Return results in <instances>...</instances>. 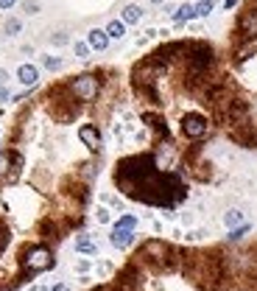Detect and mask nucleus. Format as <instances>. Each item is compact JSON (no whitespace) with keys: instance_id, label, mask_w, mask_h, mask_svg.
<instances>
[{"instance_id":"f257e3e1","label":"nucleus","mask_w":257,"mask_h":291,"mask_svg":"<svg viewBox=\"0 0 257 291\" xmlns=\"http://www.w3.org/2000/svg\"><path fill=\"white\" fill-rule=\"evenodd\" d=\"M70 92L73 98H78V101L90 104L98 98V92H101V79L98 76H92V73H84V76H76V79L70 81Z\"/></svg>"},{"instance_id":"f03ea898","label":"nucleus","mask_w":257,"mask_h":291,"mask_svg":"<svg viewBox=\"0 0 257 291\" xmlns=\"http://www.w3.org/2000/svg\"><path fill=\"white\" fill-rule=\"evenodd\" d=\"M50 266H54V255H50L48 247H34V249H28L23 258V269L31 274L45 272V269H50Z\"/></svg>"},{"instance_id":"7ed1b4c3","label":"nucleus","mask_w":257,"mask_h":291,"mask_svg":"<svg viewBox=\"0 0 257 291\" xmlns=\"http://www.w3.org/2000/svg\"><path fill=\"white\" fill-rule=\"evenodd\" d=\"M207 132H210V123L204 115L187 112V115L182 118V134H185L187 140H201V137H207Z\"/></svg>"},{"instance_id":"20e7f679","label":"nucleus","mask_w":257,"mask_h":291,"mask_svg":"<svg viewBox=\"0 0 257 291\" xmlns=\"http://www.w3.org/2000/svg\"><path fill=\"white\" fill-rule=\"evenodd\" d=\"M78 140H81L90 152L101 149V132H98V126H92V123H84V126L78 129Z\"/></svg>"},{"instance_id":"39448f33","label":"nucleus","mask_w":257,"mask_h":291,"mask_svg":"<svg viewBox=\"0 0 257 291\" xmlns=\"http://www.w3.org/2000/svg\"><path fill=\"white\" fill-rule=\"evenodd\" d=\"M143 255H145V258H151V261H157V263H165V258L171 255V247L162 244V241H148L143 247Z\"/></svg>"},{"instance_id":"423d86ee","label":"nucleus","mask_w":257,"mask_h":291,"mask_svg":"<svg viewBox=\"0 0 257 291\" xmlns=\"http://www.w3.org/2000/svg\"><path fill=\"white\" fill-rule=\"evenodd\" d=\"M109 244L115 249H126L134 244V230H126V227H112V235H109Z\"/></svg>"},{"instance_id":"0eeeda50","label":"nucleus","mask_w":257,"mask_h":291,"mask_svg":"<svg viewBox=\"0 0 257 291\" xmlns=\"http://www.w3.org/2000/svg\"><path fill=\"white\" fill-rule=\"evenodd\" d=\"M17 81L23 87H34L36 81H39V67L36 65H28V62H25V65H20L17 67Z\"/></svg>"},{"instance_id":"6e6552de","label":"nucleus","mask_w":257,"mask_h":291,"mask_svg":"<svg viewBox=\"0 0 257 291\" xmlns=\"http://www.w3.org/2000/svg\"><path fill=\"white\" fill-rule=\"evenodd\" d=\"M109 34L104 28H90V34H87V45H90L92 51H107L109 48Z\"/></svg>"},{"instance_id":"1a4fd4ad","label":"nucleus","mask_w":257,"mask_h":291,"mask_svg":"<svg viewBox=\"0 0 257 291\" xmlns=\"http://www.w3.org/2000/svg\"><path fill=\"white\" fill-rule=\"evenodd\" d=\"M240 34L243 36H254L257 34V9H251V12L243 14V20H240Z\"/></svg>"},{"instance_id":"9d476101","label":"nucleus","mask_w":257,"mask_h":291,"mask_svg":"<svg viewBox=\"0 0 257 291\" xmlns=\"http://www.w3.org/2000/svg\"><path fill=\"white\" fill-rule=\"evenodd\" d=\"M120 20H123L126 25H134L143 20V9L137 6V3H129V6H123V12H120Z\"/></svg>"},{"instance_id":"9b49d317","label":"nucleus","mask_w":257,"mask_h":291,"mask_svg":"<svg viewBox=\"0 0 257 291\" xmlns=\"http://www.w3.org/2000/svg\"><path fill=\"white\" fill-rule=\"evenodd\" d=\"M104 31L109 34V39H123V36H126V23H123V20H109Z\"/></svg>"},{"instance_id":"f8f14e48","label":"nucleus","mask_w":257,"mask_h":291,"mask_svg":"<svg viewBox=\"0 0 257 291\" xmlns=\"http://www.w3.org/2000/svg\"><path fill=\"white\" fill-rule=\"evenodd\" d=\"M174 20H176V23H187V20H196V6H193V3H182V6L176 9Z\"/></svg>"},{"instance_id":"ddd939ff","label":"nucleus","mask_w":257,"mask_h":291,"mask_svg":"<svg viewBox=\"0 0 257 291\" xmlns=\"http://www.w3.org/2000/svg\"><path fill=\"white\" fill-rule=\"evenodd\" d=\"M224 224H227L229 230H235V227L246 224V216L240 210H227V213H224Z\"/></svg>"},{"instance_id":"4468645a","label":"nucleus","mask_w":257,"mask_h":291,"mask_svg":"<svg viewBox=\"0 0 257 291\" xmlns=\"http://www.w3.org/2000/svg\"><path fill=\"white\" fill-rule=\"evenodd\" d=\"M76 249H78L81 255H95V252H98L95 241H90V238H78V241H76Z\"/></svg>"},{"instance_id":"2eb2a0df","label":"nucleus","mask_w":257,"mask_h":291,"mask_svg":"<svg viewBox=\"0 0 257 291\" xmlns=\"http://www.w3.org/2000/svg\"><path fill=\"white\" fill-rule=\"evenodd\" d=\"M3 31H6V36H17L20 31H23V20L9 17V20H6V25H3Z\"/></svg>"},{"instance_id":"dca6fc26","label":"nucleus","mask_w":257,"mask_h":291,"mask_svg":"<svg viewBox=\"0 0 257 291\" xmlns=\"http://www.w3.org/2000/svg\"><path fill=\"white\" fill-rule=\"evenodd\" d=\"M62 65H65V62H62L59 56H42V67H45V70H62Z\"/></svg>"},{"instance_id":"f3484780","label":"nucleus","mask_w":257,"mask_h":291,"mask_svg":"<svg viewBox=\"0 0 257 291\" xmlns=\"http://www.w3.org/2000/svg\"><path fill=\"white\" fill-rule=\"evenodd\" d=\"M213 12V0H198L196 3V17H210Z\"/></svg>"},{"instance_id":"a211bd4d","label":"nucleus","mask_w":257,"mask_h":291,"mask_svg":"<svg viewBox=\"0 0 257 291\" xmlns=\"http://www.w3.org/2000/svg\"><path fill=\"white\" fill-rule=\"evenodd\" d=\"M73 51H76V56H78V59H90V45H87V39H84V42H76V45H73Z\"/></svg>"},{"instance_id":"6ab92c4d","label":"nucleus","mask_w":257,"mask_h":291,"mask_svg":"<svg viewBox=\"0 0 257 291\" xmlns=\"http://www.w3.org/2000/svg\"><path fill=\"white\" fill-rule=\"evenodd\" d=\"M115 227H126V230H134V227H137V218H134L132 213H129V216H120Z\"/></svg>"},{"instance_id":"aec40b11","label":"nucleus","mask_w":257,"mask_h":291,"mask_svg":"<svg viewBox=\"0 0 257 291\" xmlns=\"http://www.w3.org/2000/svg\"><path fill=\"white\" fill-rule=\"evenodd\" d=\"M246 232H249V224H240V227H235V230H229V241H240V238L246 235Z\"/></svg>"},{"instance_id":"412c9836","label":"nucleus","mask_w":257,"mask_h":291,"mask_svg":"<svg viewBox=\"0 0 257 291\" xmlns=\"http://www.w3.org/2000/svg\"><path fill=\"white\" fill-rule=\"evenodd\" d=\"M23 12L25 14H39V3H36V0H23Z\"/></svg>"},{"instance_id":"4be33fe9","label":"nucleus","mask_w":257,"mask_h":291,"mask_svg":"<svg viewBox=\"0 0 257 291\" xmlns=\"http://www.w3.org/2000/svg\"><path fill=\"white\" fill-rule=\"evenodd\" d=\"M50 42H54V45H67V42H70V36H67L65 31H59V34L50 36Z\"/></svg>"},{"instance_id":"5701e85b","label":"nucleus","mask_w":257,"mask_h":291,"mask_svg":"<svg viewBox=\"0 0 257 291\" xmlns=\"http://www.w3.org/2000/svg\"><path fill=\"white\" fill-rule=\"evenodd\" d=\"M6 244H9V230H6V224L0 221V252L6 249Z\"/></svg>"},{"instance_id":"b1692460","label":"nucleus","mask_w":257,"mask_h":291,"mask_svg":"<svg viewBox=\"0 0 257 291\" xmlns=\"http://www.w3.org/2000/svg\"><path fill=\"white\" fill-rule=\"evenodd\" d=\"M95 216H98V221H101V224H107V221H109V210H107V207H98Z\"/></svg>"},{"instance_id":"393cba45","label":"nucleus","mask_w":257,"mask_h":291,"mask_svg":"<svg viewBox=\"0 0 257 291\" xmlns=\"http://www.w3.org/2000/svg\"><path fill=\"white\" fill-rule=\"evenodd\" d=\"M9 160H12L9 154H0V174H6L9 171Z\"/></svg>"},{"instance_id":"a878e982","label":"nucleus","mask_w":257,"mask_h":291,"mask_svg":"<svg viewBox=\"0 0 257 291\" xmlns=\"http://www.w3.org/2000/svg\"><path fill=\"white\" fill-rule=\"evenodd\" d=\"M9 98H12V92L6 90V84H0V104H6Z\"/></svg>"},{"instance_id":"bb28decb","label":"nucleus","mask_w":257,"mask_h":291,"mask_svg":"<svg viewBox=\"0 0 257 291\" xmlns=\"http://www.w3.org/2000/svg\"><path fill=\"white\" fill-rule=\"evenodd\" d=\"M20 0H0V9H3V12H6V9H14L17 6Z\"/></svg>"},{"instance_id":"cd10ccee","label":"nucleus","mask_w":257,"mask_h":291,"mask_svg":"<svg viewBox=\"0 0 257 291\" xmlns=\"http://www.w3.org/2000/svg\"><path fill=\"white\" fill-rule=\"evenodd\" d=\"M6 81H9V73L3 70V67H0V84H6Z\"/></svg>"},{"instance_id":"c85d7f7f","label":"nucleus","mask_w":257,"mask_h":291,"mask_svg":"<svg viewBox=\"0 0 257 291\" xmlns=\"http://www.w3.org/2000/svg\"><path fill=\"white\" fill-rule=\"evenodd\" d=\"M224 6H227V9H235V6H238V0H224Z\"/></svg>"},{"instance_id":"c756f323","label":"nucleus","mask_w":257,"mask_h":291,"mask_svg":"<svg viewBox=\"0 0 257 291\" xmlns=\"http://www.w3.org/2000/svg\"><path fill=\"white\" fill-rule=\"evenodd\" d=\"M154 3H157V0H154Z\"/></svg>"}]
</instances>
